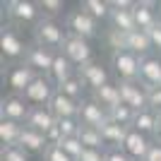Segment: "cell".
<instances>
[{
	"instance_id": "obj_41",
	"label": "cell",
	"mask_w": 161,
	"mask_h": 161,
	"mask_svg": "<svg viewBox=\"0 0 161 161\" xmlns=\"http://www.w3.org/2000/svg\"><path fill=\"white\" fill-rule=\"evenodd\" d=\"M156 142H161V113H159V118H156Z\"/></svg>"
},
{
	"instance_id": "obj_5",
	"label": "cell",
	"mask_w": 161,
	"mask_h": 161,
	"mask_svg": "<svg viewBox=\"0 0 161 161\" xmlns=\"http://www.w3.org/2000/svg\"><path fill=\"white\" fill-rule=\"evenodd\" d=\"M31 111V103L22 94H7L0 101V120H14V123H27V115Z\"/></svg>"
},
{
	"instance_id": "obj_19",
	"label": "cell",
	"mask_w": 161,
	"mask_h": 161,
	"mask_svg": "<svg viewBox=\"0 0 161 161\" xmlns=\"http://www.w3.org/2000/svg\"><path fill=\"white\" fill-rule=\"evenodd\" d=\"M75 75H77V65H75L67 55H63V53L55 55L53 67H51V72H48V77H51V82L55 84V89L60 87L63 82H67L70 77H75Z\"/></svg>"
},
{
	"instance_id": "obj_22",
	"label": "cell",
	"mask_w": 161,
	"mask_h": 161,
	"mask_svg": "<svg viewBox=\"0 0 161 161\" xmlns=\"http://www.w3.org/2000/svg\"><path fill=\"white\" fill-rule=\"evenodd\" d=\"M92 99H94L96 103H101L106 111H113L115 106H120V103H123V99H120V87H118V84H113V82H108V84H103L101 89L92 92Z\"/></svg>"
},
{
	"instance_id": "obj_33",
	"label": "cell",
	"mask_w": 161,
	"mask_h": 161,
	"mask_svg": "<svg viewBox=\"0 0 161 161\" xmlns=\"http://www.w3.org/2000/svg\"><path fill=\"white\" fill-rule=\"evenodd\" d=\"M39 10L43 12V17L55 19V14L63 10V0H39Z\"/></svg>"
},
{
	"instance_id": "obj_14",
	"label": "cell",
	"mask_w": 161,
	"mask_h": 161,
	"mask_svg": "<svg viewBox=\"0 0 161 161\" xmlns=\"http://www.w3.org/2000/svg\"><path fill=\"white\" fill-rule=\"evenodd\" d=\"M149 147H152V142H149L147 135H142V132H137V130L130 128V130H128V137H125V142H123L120 149H123V152H125L132 161H144Z\"/></svg>"
},
{
	"instance_id": "obj_38",
	"label": "cell",
	"mask_w": 161,
	"mask_h": 161,
	"mask_svg": "<svg viewBox=\"0 0 161 161\" xmlns=\"http://www.w3.org/2000/svg\"><path fill=\"white\" fill-rule=\"evenodd\" d=\"M106 161H132L123 149H106Z\"/></svg>"
},
{
	"instance_id": "obj_16",
	"label": "cell",
	"mask_w": 161,
	"mask_h": 161,
	"mask_svg": "<svg viewBox=\"0 0 161 161\" xmlns=\"http://www.w3.org/2000/svg\"><path fill=\"white\" fill-rule=\"evenodd\" d=\"M108 120V111L101 103H96L94 99H87L80 103V123L89 125V128H101Z\"/></svg>"
},
{
	"instance_id": "obj_29",
	"label": "cell",
	"mask_w": 161,
	"mask_h": 161,
	"mask_svg": "<svg viewBox=\"0 0 161 161\" xmlns=\"http://www.w3.org/2000/svg\"><path fill=\"white\" fill-rule=\"evenodd\" d=\"M135 115H137V111H132V108L125 106V103L115 106L113 111H108V118H111L113 123H118V125H123V128H132Z\"/></svg>"
},
{
	"instance_id": "obj_31",
	"label": "cell",
	"mask_w": 161,
	"mask_h": 161,
	"mask_svg": "<svg viewBox=\"0 0 161 161\" xmlns=\"http://www.w3.org/2000/svg\"><path fill=\"white\" fill-rule=\"evenodd\" d=\"M58 147H60L67 156H72L75 161L80 159V156H82V152H84V144L80 142V137H63Z\"/></svg>"
},
{
	"instance_id": "obj_39",
	"label": "cell",
	"mask_w": 161,
	"mask_h": 161,
	"mask_svg": "<svg viewBox=\"0 0 161 161\" xmlns=\"http://www.w3.org/2000/svg\"><path fill=\"white\" fill-rule=\"evenodd\" d=\"M149 34V39H152V46H154V51H159L161 53V22L156 24L152 31H147Z\"/></svg>"
},
{
	"instance_id": "obj_36",
	"label": "cell",
	"mask_w": 161,
	"mask_h": 161,
	"mask_svg": "<svg viewBox=\"0 0 161 161\" xmlns=\"http://www.w3.org/2000/svg\"><path fill=\"white\" fill-rule=\"evenodd\" d=\"M77 161H106V149H84Z\"/></svg>"
},
{
	"instance_id": "obj_2",
	"label": "cell",
	"mask_w": 161,
	"mask_h": 161,
	"mask_svg": "<svg viewBox=\"0 0 161 161\" xmlns=\"http://www.w3.org/2000/svg\"><path fill=\"white\" fill-rule=\"evenodd\" d=\"M5 14L14 24H34V22L39 24L43 19L39 3H31V0H10V3H5Z\"/></svg>"
},
{
	"instance_id": "obj_8",
	"label": "cell",
	"mask_w": 161,
	"mask_h": 161,
	"mask_svg": "<svg viewBox=\"0 0 161 161\" xmlns=\"http://www.w3.org/2000/svg\"><path fill=\"white\" fill-rule=\"evenodd\" d=\"M55 55H58V53L51 51V48H43V46H39V43H31V46H27L24 63H27L36 75H48V72H51V67H53Z\"/></svg>"
},
{
	"instance_id": "obj_7",
	"label": "cell",
	"mask_w": 161,
	"mask_h": 161,
	"mask_svg": "<svg viewBox=\"0 0 161 161\" xmlns=\"http://www.w3.org/2000/svg\"><path fill=\"white\" fill-rule=\"evenodd\" d=\"M118 87H120V99L125 106H130L132 111L149 108V92L140 80L137 82H120Z\"/></svg>"
},
{
	"instance_id": "obj_12",
	"label": "cell",
	"mask_w": 161,
	"mask_h": 161,
	"mask_svg": "<svg viewBox=\"0 0 161 161\" xmlns=\"http://www.w3.org/2000/svg\"><path fill=\"white\" fill-rule=\"evenodd\" d=\"M0 48H3V55L7 60H17V58L27 55V46L19 39V34L14 31V27H3V31H0Z\"/></svg>"
},
{
	"instance_id": "obj_4",
	"label": "cell",
	"mask_w": 161,
	"mask_h": 161,
	"mask_svg": "<svg viewBox=\"0 0 161 161\" xmlns=\"http://www.w3.org/2000/svg\"><path fill=\"white\" fill-rule=\"evenodd\" d=\"M140 55L132 51H115L113 53V70L120 77V82H137L140 80Z\"/></svg>"
},
{
	"instance_id": "obj_28",
	"label": "cell",
	"mask_w": 161,
	"mask_h": 161,
	"mask_svg": "<svg viewBox=\"0 0 161 161\" xmlns=\"http://www.w3.org/2000/svg\"><path fill=\"white\" fill-rule=\"evenodd\" d=\"M80 10H84L87 14H92L96 22L111 17V5H108V0H84L80 5Z\"/></svg>"
},
{
	"instance_id": "obj_30",
	"label": "cell",
	"mask_w": 161,
	"mask_h": 161,
	"mask_svg": "<svg viewBox=\"0 0 161 161\" xmlns=\"http://www.w3.org/2000/svg\"><path fill=\"white\" fill-rule=\"evenodd\" d=\"M58 92L82 103V94H84V82L80 80V75H75V77H70L67 82H63L60 87H58Z\"/></svg>"
},
{
	"instance_id": "obj_1",
	"label": "cell",
	"mask_w": 161,
	"mask_h": 161,
	"mask_svg": "<svg viewBox=\"0 0 161 161\" xmlns=\"http://www.w3.org/2000/svg\"><path fill=\"white\" fill-rule=\"evenodd\" d=\"M65 39H67V31L55 19H51V17H43V19L34 27V43H39V46H43V48H51L55 53L63 51Z\"/></svg>"
},
{
	"instance_id": "obj_34",
	"label": "cell",
	"mask_w": 161,
	"mask_h": 161,
	"mask_svg": "<svg viewBox=\"0 0 161 161\" xmlns=\"http://www.w3.org/2000/svg\"><path fill=\"white\" fill-rule=\"evenodd\" d=\"M125 39H128V34H120L115 29H108V34H106V41H108V46L113 48V53L115 51H125Z\"/></svg>"
},
{
	"instance_id": "obj_10",
	"label": "cell",
	"mask_w": 161,
	"mask_h": 161,
	"mask_svg": "<svg viewBox=\"0 0 161 161\" xmlns=\"http://www.w3.org/2000/svg\"><path fill=\"white\" fill-rule=\"evenodd\" d=\"M36 77H39V75L34 72L27 63H17V65H12L7 70L5 80H7V87L12 89V94H24L29 89V84H31Z\"/></svg>"
},
{
	"instance_id": "obj_25",
	"label": "cell",
	"mask_w": 161,
	"mask_h": 161,
	"mask_svg": "<svg viewBox=\"0 0 161 161\" xmlns=\"http://www.w3.org/2000/svg\"><path fill=\"white\" fill-rule=\"evenodd\" d=\"M22 132H24V125L14 120H0V142L3 147H12V144H19Z\"/></svg>"
},
{
	"instance_id": "obj_32",
	"label": "cell",
	"mask_w": 161,
	"mask_h": 161,
	"mask_svg": "<svg viewBox=\"0 0 161 161\" xmlns=\"http://www.w3.org/2000/svg\"><path fill=\"white\" fill-rule=\"evenodd\" d=\"M0 161H29V152H24L19 144L3 147L0 149Z\"/></svg>"
},
{
	"instance_id": "obj_17",
	"label": "cell",
	"mask_w": 161,
	"mask_h": 161,
	"mask_svg": "<svg viewBox=\"0 0 161 161\" xmlns=\"http://www.w3.org/2000/svg\"><path fill=\"white\" fill-rule=\"evenodd\" d=\"M51 113L55 115V120H65V118H80V101L70 99V96L55 92V96L48 103Z\"/></svg>"
},
{
	"instance_id": "obj_11",
	"label": "cell",
	"mask_w": 161,
	"mask_h": 161,
	"mask_svg": "<svg viewBox=\"0 0 161 161\" xmlns=\"http://www.w3.org/2000/svg\"><path fill=\"white\" fill-rule=\"evenodd\" d=\"M140 82L147 92L161 87V55H144L140 60Z\"/></svg>"
},
{
	"instance_id": "obj_21",
	"label": "cell",
	"mask_w": 161,
	"mask_h": 161,
	"mask_svg": "<svg viewBox=\"0 0 161 161\" xmlns=\"http://www.w3.org/2000/svg\"><path fill=\"white\" fill-rule=\"evenodd\" d=\"M19 147L24 149V152H29V154H46V149L51 147V144H48V140H46L43 132H36V130H31V128L24 125Z\"/></svg>"
},
{
	"instance_id": "obj_18",
	"label": "cell",
	"mask_w": 161,
	"mask_h": 161,
	"mask_svg": "<svg viewBox=\"0 0 161 161\" xmlns=\"http://www.w3.org/2000/svg\"><path fill=\"white\" fill-rule=\"evenodd\" d=\"M55 115L51 113V108L48 106H31V111H29V115H27V128H31V130H36V132H43L46 135L48 130L55 125Z\"/></svg>"
},
{
	"instance_id": "obj_20",
	"label": "cell",
	"mask_w": 161,
	"mask_h": 161,
	"mask_svg": "<svg viewBox=\"0 0 161 161\" xmlns=\"http://www.w3.org/2000/svg\"><path fill=\"white\" fill-rule=\"evenodd\" d=\"M128 130L130 128H123V125H118V123H113L108 118V120L99 128V132H101V137H103L106 149H120L123 142H125V137H128Z\"/></svg>"
},
{
	"instance_id": "obj_24",
	"label": "cell",
	"mask_w": 161,
	"mask_h": 161,
	"mask_svg": "<svg viewBox=\"0 0 161 161\" xmlns=\"http://www.w3.org/2000/svg\"><path fill=\"white\" fill-rule=\"evenodd\" d=\"M108 22H111V29H115V31H120V34L137 31L132 10H113V7H111V17H108Z\"/></svg>"
},
{
	"instance_id": "obj_9",
	"label": "cell",
	"mask_w": 161,
	"mask_h": 161,
	"mask_svg": "<svg viewBox=\"0 0 161 161\" xmlns=\"http://www.w3.org/2000/svg\"><path fill=\"white\" fill-rule=\"evenodd\" d=\"M60 53L67 55V58H70L77 67L92 63V46H89V41L82 39V36H75V34H67L65 46H63Z\"/></svg>"
},
{
	"instance_id": "obj_26",
	"label": "cell",
	"mask_w": 161,
	"mask_h": 161,
	"mask_svg": "<svg viewBox=\"0 0 161 161\" xmlns=\"http://www.w3.org/2000/svg\"><path fill=\"white\" fill-rule=\"evenodd\" d=\"M156 118H159V113L152 111V108L137 111L135 123H132V130H137V132H142V135H154L156 132Z\"/></svg>"
},
{
	"instance_id": "obj_6",
	"label": "cell",
	"mask_w": 161,
	"mask_h": 161,
	"mask_svg": "<svg viewBox=\"0 0 161 161\" xmlns=\"http://www.w3.org/2000/svg\"><path fill=\"white\" fill-rule=\"evenodd\" d=\"M55 92H58V89H55V84L51 82V77H48V75H39L22 96H24L31 106H48L51 99L55 96Z\"/></svg>"
},
{
	"instance_id": "obj_15",
	"label": "cell",
	"mask_w": 161,
	"mask_h": 161,
	"mask_svg": "<svg viewBox=\"0 0 161 161\" xmlns=\"http://www.w3.org/2000/svg\"><path fill=\"white\" fill-rule=\"evenodd\" d=\"M77 75H80V80L84 82V87H89L92 92H96V89H101L103 84H108V72H106V67L99 65V63H87V65H82L77 67Z\"/></svg>"
},
{
	"instance_id": "obj_35",
	"label": "cell",
	"mask_w": 161,
	"mask_h": 161,
	"mask_svg": "<svg viewBox=\"0 0 161 161\" xmlns=\"http://www.w3.org/2000/svg\"><path fill=\"white\" fill-rule=\"evenodd\" d=\"M43 161H75V159L67 156L58 144H51V147L46 149V154H43Z\"/></svg>"
},
{
	"instance_id": "obj_27",
	"label": "cell",
	"mask_w": 161,
	"mask_h": 161,
	"mask_svg": "<svg viewBox=\"0 0 161 161\" xmlns=\"http://www.w3.org/2000/svg\"><path fill=\"white\" fill-rule=\"evenodd\" d=\"M80 142L84 144V149H106L103 144V137H101L99 128H89V125H82L80 128Z\"/></svg>"
},
{
	"instance_id": "obj_40",
	"label": "cell",
	"mask_w": 161,
	"mask_h": 161,
	"mask_svg": "<svg viewBox=\"0 0 161 161\" xmlns=\"http://www.w3.org/2000/svg\"><path fill=\"white\" fill-rule=\"evenodd\" d=\"M144 161H161V142H152V147H149Z\"/></svg>"
},
{
	"instance_id": "obj_3",
	"label": "cell",
	"mask_w": 161,
	"mask_h": 161,
	"mask_svg": "<svg viewBox=\"0 0 161 161\" xmlns=\"http://www.w3.org/2000/svg\"><path fill=\"white\" fill-rule=\"evenodd\" d=\"M65 27H67V34H75V36H82V39H94L99 34V22L87 14L84 10H72L65 19Z\"/></svg>"
},
{
	"instance_id": "obj_13",
	"label": "cell",
	"mask_w": 161,
	"mask_h": 161,
	"mask_svg": "<svg viewBox=\"0 0 161 161\" xmlns=\"http://www.w3.org/2000/svg\"><path fill=\"white\" fill-rule=\"evenodd\" d=\"M154 7H156V3H152V0H135L132 14H135V24H137V29H142V31H152V29L161 22Z\"/></svg>"
},
{
	"instance_id": "obj_23",
	"label": "cell",
	"mask_w": 161,
	"mask_h": 161,
	"mask_svg": "<svg viewBox=\"0 0 161 161\" xmlns=\"http://www.w3.org/2000/svg\"><path fill=\"white\" fill-rule=\"evenodd\" d=\"M125 51H132V53H135V55H140V58H144V55H152L154 46H152L149 34H147V31H142V29H137V31L128 34V39H125Z\"/></svg>"
},
{
	"instance_id": "obj_37",
	"label": "cell",
	"mask_w": 161,
	"mask_h": 161,
	"mask_svg": "<svg viewBox=\"0 0 161 161\" xmlns=\"http://www.w3.org/2000/svg\"><path fill=\"white\" fill-rule=\"evenodd\" d=\"M149 108L156 111V113H161V87H156V89L149 92Z\"/></svg>"
}]
</instances>
